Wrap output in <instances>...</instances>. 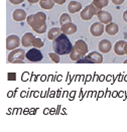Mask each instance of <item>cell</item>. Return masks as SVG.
I'll use <instances>...</instances> for the list:
<instances>
[{"mask_svg":"<svg viewBox=\"0 0 127 132\" xmlns=\"http://www.w3.org/2000/svg\"><path fill=\"white\" fill-rule=\"evenodd\" d=\"M69 22H72L71 16L68 13H63L61 15V17H60V24H61V26L64 25V24H66V23H69Z\"/></svg>","mask_w":127,"mask_h":132,"instance_id":"21","label":"cell"},{"mask_svg":"<svg viewBox=\"0 0 127 132\" xmlns=\"http://www.w3.org/2000/svg\"><path fill=\"white\" fill-rule=\"evenodd\" d=\"M124 1H125V0H112L113 4H115V5H121Z\"/></svg>","mask_w":127,"mask_h":132,"instance_id":"26","label":"cell"},{"mask_svg":"<svg viewBox=\"0 0 127 132\" xmlns=\"http://www.w3.org/2000/svg\"><path fill=\"white\" fill-rule=\"evenodd\" d=\"M30 4H34V3H37V2H39V0H27Z\"/></svg>","mask_w":127,"mask_h":132,"instance_id":"29","label":"cell"},{"mask_svg":"<svg viewBox=\"0 0 127 132\" xmlns=\"http://www.w3.org/2000/svg\"><path fill=\"white\" fill-rule=\"evenodd\" d=\"M123 19H124L125 22H127V10H125L123 12Z\"/></svg>","mask_w":127,"mask_h":132,"instance_id":"28","label":"cell"},{"mask_svg":"<svg viewBox=\"0 0 127 132\" xmlns=\"http://www.w3.org/2000/svg\"><path fill=\"white\" fill-rule=\"evenodd\" d=\"M42 57H43V55H42V52L38 48H36V47L28 50V52L26 53V59L29 62H33V63L39 62V61L42 60Z\"/></svg>","mask_w":127,"mask_h":132,"instance_id":"8","label":"cell"},{"mask_svg":"<svg viewBox=\"0 0 127 132\" xmlns=\"http://www.w3.org/2000/svg\"><path fill=\"white\" fill-rule=\"evenodd\" d=\"M124 63H125V64H127V59L125 60V61H124Z\"/></svg>","mask_w":127,"mask_h":132,"instance_id":"31","label":"cell"},{"mask_svg":"<svg viewBox=\"0 0 127 132\" xmlns=\"http://www.w3.org/2000/svg\"><path fill=\"white\" fill-rule=\"evenodd\" d=\"M54 0H45V1H39V5L42 9H46V10H51L53 9L54 6Z\"/></svg>","mask_w":127,"mask_h":132,"instance_id":"19","label":"cell"},{"mask_svg":"<svg viewBox=\"0 0 127 132\" xmlns=\"http://www.w3.org/2000/svg\"><path fill=\"white\" fill-rule=\"evenodd\" d=\"M45 31H46V24H44V25L42 26L41 28H38V29L35 30V32L38 33V34H42V33H44Z\"/></svg>","mask_w":127,"mask_h":132,"instance_id":"24","label":"cell"},{"mask_svg":"<svg viewBox=\"0 0 127 132\" xmlns=\"http://www.w3.org/2000/svg\"><path fill=\"white\" fill-rule=\"evenodd\" d=\"M10 3H12V4H14V5H18V4H20V3H22L24 0H8Z\"/></svg>","mask_w":127,"mask_h":132,"instance_id":"25","label":"cell"},{"mask_svg":"<svg viewBox=\"0 0 127 132\" xmlns=\"http://www.w3.org/2000/svg\"><path fill=\"white\" fill-rule=\"evenodd\" d=\"M99 11L100 10L96 7L95 5L93 4V2H92L91 4L87 5L84 9H82L80 16H81V18H82L83 20H90L94 15H97V13H98Z\"/></svg>","mask_w":127,"mask_h":132,"instance_id":"6","label":"cell"},{"mask_svg":"<svg viewBox=\"0 0 127 132\" xmlns=\"http://www.w3.org/2000/svg\"><path fill=\"white\" fill-rule=\"evenodd\" d=\"M49 55H50L51 60L53 61V63H60L61 57H60V55H59V54H57V53H50Z\"/></svg>","mask_w":127,"mask_h":132,"instance_id":"23","label":"cell"},{"mask_svg":"<svg viewBox=\"0 0 127 132\" xmlns=\"http://www.w3.org/2000/svg\"><path fill=\"white\" fill-rule=\"evenodd\" d=\"M105 31V26L102 22H95L90 26V32L93 36H101Z\"/></svg>","mask_w":127,"mask_h":132,"instance_id":"9","label":"cell"},{"mask_svg":"<svg viewBox=\"0 0 127 132\" xmlns=\"http://www.w3.org/2000/svg\"><path fill=\"white\" fill-rule=\"evenodd\" d=\"M39 1H45V0H39Z\"/></svg>","mask_w":127,"mask_h":132,"instance_id":"32","label":"cell"},{"mask_svg":"<svg viewBox=\"0 0 127 132\" xmlns=\"http://www.w3.org/2000/svg\"><path fill=\"white\" fill-rule=\"evenodd\" d=\"M97 17L99 19V21L102 22L103 24H109L110 22H112V15L105 10H100L97 13Z\"/></svg>","mask_w":127,"mask_h":132,"instance_id":"10","label":"cell"},{"mask_svg":"<svg viewBox=\"0 0 127 132\" xmlns=\"http://www.w3.org/2000/svg\"><path fill=\"white\" fill-rule=\"evenodd\" d=\"M102 53L98 52H92L88 55L83 56L79 61H77L78 64H100L103 62V55H101Z\"/></svg>","mask_w":127,"mask_h":132,"instance_id":"4","label":"cell"},{"mask_svg":"<svg viewBox=\"0 0 127 132\" xmlns=\"http://www.w3.org/2000/svg\"><path fill=\"white\" fill-rule=\"evenodd\" d=\"M54 2H55L57 4H59V5H63V4H65L66 0H54Z\"/></svg>","mask_w":127,"mask_h":132,"instance_id":"27","label":"cell"},{"mask_svg":"<svg viewBox=\"0 0 127 132\" xmlns=\"http://www.w3.org/2000/svg\"><path fill=\"white\" fill-rule=\"evenodd\" d=\"M105 31L109 35H115L119 31V26L117 25L115 22H110L109 24H106Z\"/></svg>","mask_w":127,"mask_h":132,"instance_id":"16","label":"cell"},{"mask_svg":"<svg viewBox=\"0 0 127 132\" xmlns=\"http://www.w3.org/2000/svg\"><path fill=\"white\" fill-rule=\"evenodd\" d=\"M82 4L78 1H71L69 2V5H68V10L70 13H76V12H79V11H82Z\"/></svg>","mask_w":127,"mask_h":132,"instance_id":"15","label":"cell"},{"mask_svg":"<svg viewBox=\"0 0 127 132\" xmlns=\"http://www.w3.org/2000/svg\"><path fill=\"white\" fill-rule=\"evenodd\" d=\"M12 18L15 21H23V20H25L27 18L26 12L23 9H15L12 13Z\"/></svg>","mask_w":127,"mask_h":132,"instance_id":"14","label":"cell"},{"mask_svg":"<svg viewBox=\"0 0 127 132\" xmlns=\"http://www.w3.org/2000/svg\"><path fill=\"white\" fill-rule=\"evenodd\" d=\"M88 51H89V47H88L87 43L83 39H78L73 46V50L70 54V57L72 61L77 62L87 55Z\"/></svg>","mask_w":127,"mask_h":132,"instance_id":"2","label":"cell"},{"mask_svg":"<svg viewBox=\"0 0 127 132\" xmlns=\"http://www.w3.org/2000/svg\"><path fill=\"white\" fill-rule=\"evenodd\" d=\"M61 29H62V32L66 33V34H74L78 30L77 25L72 23V22H69V23H66V24L62 25Z\"/></svg>","mask_w":127,"mask_h":132,"instance_id":"13","label":"cell"},{"mask_svg":"<svg viewBox=\"0 0 127 132\" xmlns=\"http://www.w3.org/2000/svg\"><path fill=\"white\" fill-rule=\"evenodd\" d=\"M44 45L43 44V42H42V38H39V37H35L34 38V40H33V44H32V46L33 47H36V48H41Z\"/></svg>","mask_w":127,"mask_h":132,"instance_id":"22","label":"cell"},{"mask_svg":"<svg viewBox=\"0 0 127 132\" xmlns=\"http://www.w3.org/2000/svg\"><path fill=\"white\" fill-rule=\"evenodd\" d=\"M53 50H54V53L63 55H70L74 45L72 44L71 40L67 36V34L62 32L53 40Z\"/></svg>","mask_w":127,"mask_h":132,"instance_id":"1","label":"cell"},{"mask_svg":"<svg viewBox=\"0 0 127 132\" xmlns=\"http://www.w3.org/2000/svg\"><path fill=\"white\" fill-rule=\"evenodd\" d=\"M93 4L99 10H102L104 7L108 6L109 4V0H93Z\"/></svg>","mask_w":127,"mask_h":132,"instance_id":"20","label":"cell"},{"mask_svg":"<svg viewBox=\"0 0 127 132\" xmlns=\"http://www.w3.org/2000/svg\"><path fill=\"white\" fill-rule=\"evenodd\" d=\"M20 45V38L15 35V34H11L9 36H7L6 38V50L7 51H13L18 48V46Z\"/></svg>","mask_w":127,"mask_h":132,"instance_id":"7","label":"cell"},{"mask_svg":"<svg viewBox=\"0 0 127 132\" xmlns=\"http://www.w3.org/2000/svg\"><path fill=\"white\" fill-rule=\"evenodd\" d=\"M126 2H127V1H126Z\"/></svg>","mask_w":127,"mask_h":132,"instance_id":"33","label":"cell"},{"mask_svg":"<svg viewBox=\"0 0 127 132\" xmlns=\"http://www.w3.org/2000/svg\"><path fill=\"white\" fill-rule=\"evenodd\" d=\"M124 52H125V55H127V43L125 44V47H124Z\"/></svg>","mask_w":127,"mask_h":132,"instance_id":"30","label":"cell"},{"mask_svg":"<svg viewBox=\"0 0 127 132\" xmlns=\"http://www.w3.org/2000/svg\"><path fill=\"white\" fill-rule=\"evenodd\" d=\"M45 20H46V15L43 12H36L35 14L28 15L27 18H26L27 24L31 27L34 31L36 29L41 28L42 26H43L45 24Z\"/></svg>","mask_w":127,"mask_h":132,"instance_id":"3","label":"cell"},{"mask_svg":"<svg viewBox=\"0 0 127 132\" xmlns=\"http://www.w3.org/2000/svg\"><path fill=\"white\" fill-rule=\"evenodd\" d=\"M98 48H99L100 53H102V54H107V53H109V52L111 51V48H112V44H111V42L108 40V39H102V40L98 44Z\"/></svg>","mask_w":127,"mask_h":132,"instance_id":"12","label":"cell"},{"mask_svg":"<svg viewBox=\"0 0 127 132\" xmlns=\"http://www.w3.org/2000/svg\"><path fill=\"white\" fill-rule=\"evenodd\" d=\"M35 36L32 34L31 32H26L23 34V36L21 37V44L24 47H28V46H32L33 40H34Z\"/></svg>","mask_w":127,"mask_h":132,"instance_id":"11","label":"cell"},{"mask_svg":"<svg viewBox=\"0 0 127 132\" xmlns=\"http://www.w3.org/2000/svg\"><path fill=\"white\" fill-rule=\"evenodd\" d=\"M125 44L126 43L124 40H119L117 42L115 45L113 46L114 47V53L117 55H125V52H124V47H125Z\"/></svg>","mask_w":127,"mask_h":132,"instance_id":"17","label":"cell"},{"mask_svg":"<svg viewBox=\"0 0 127 132\" xmlns=\"http://www.w3.org/2000/svg\"><path fill=\"white\" fill-rule=\"evenodd\" d=\"M24 57H26V53L21 50V48H16L11 51L10 54L7 55V61L8 63H12V64H19V63H23Z\"/></svg>","mask_w":127,"mask_h":132,"instance_id":"5","label":"cell"},{"mask_svg":"<svg viewBox=\"0 0 127 132\" xmlns=\"http://www.w3.org/2000/svg\"><path fill=\"white\" fill-rule=\"evenodd\" d=\"M62 33V29L59 28V27H52L49 32H47V37L50 40H54L60 34Z\"/></svg>","mask_w":127,"mask_h":132,"instance_id":"18","label":"cell"}]
</instances>
